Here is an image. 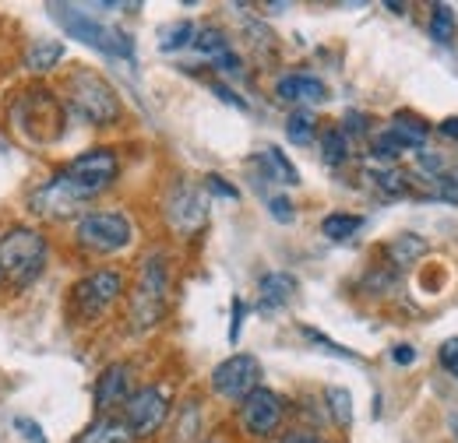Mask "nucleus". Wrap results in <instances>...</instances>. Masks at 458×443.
<instances>
[{"label":"nucleus","instance_id":"obj_1","mask_svg":"<svg viewBox=\"0 0 458 443\" xmlns=\"http://www.w3.org/2000/svg\"><path fill=\"white\" fill-rule=\"evenodd\" d=\"M120 172V159L110 148H92L85 155H78L71 166H64L57 176H50L36 194H32V208L47 219H71L78 215V208H85L92 197H99L103 190H110Z\"/></svg>","mask_w":458,"mask_h":443},{"label":"nucleus","instance_id":"obj_2","mask_svg":"<svg viewBox=\"0 0 458 443\" xmlns=\"http://www.w3.org/2000/svg\"><path fill=\"white\" fill-rule=\"evenodd\" d=\"M47 254H50V243H47V236L39 229L11 225L0 236V275H4V281L25 288V285H32L36 278L43 275Z\"/></svg>","mask_w":458,"mask_h":443},{"label":"nucleus","instance_id":"obj_3","mask_svg":"<svg viewBox=\"0 0 458 443\" xmlns=\"http://www.w3.org/2000/svg\"><path fill=\"white\" fill-rule=\"evenodd\" d=\"M11 116H14V130L21 138H29L32 145H50L64 130V103H57V96L50 88L21 92Z\"/></svg>","mask_w":458,"mask_h":443},{"label":"nucleus","instance_id":"obj_4","mask_svg":"<svg viewBox=\"0 0 458 443\" xmlns=\"http://www.w3.org/2000/svg\"><path fill=\"white\" fill-rule=\"evenodd\" d=\"M166 257L163 254H152L145 257L138 281H134V292H131V303H127V313H131V324L134 331H152L163 313H166Z\"/></svg>","mask_w":458,"mask_h":443},{"label":"nucleus","instance_id":"obj_5","mask_svg":"<svg viewBox=\"0 0 458 443\" xmlns=\"http://www.w3.org/2000/svg\"><path fill=\"white\" fill-rule=\"evenodd\" d=\"M50 14H57V25L71 39H78V43H85V46H92V50H99V54L106 56H123V60L134 56V39L127 32L89 18L74 4H50Z\"/></svg>","mask_w":458,"mask_h":443},{"label":"nucleus","instance_id":"obj_6","mask_svg":"<svg viewBox=\"0 0 458 443\" xmlns=\"http://www.w3.org/2000/svg\"><path fill=\"white\" fill-rule=\"evenodd\" d=\"M67 106L78 110L89 123L106 127L120 120V99L114 85L96 71H74L67 81Z\"/></svg>","mask_w":458,"mask_h":443},{"label":"nucleus","instance_id":"obj_7","mask_svg":"<svg viewBox=\"0 0 458 443\" xmlns=\"http://www.w3.org/2000/svg\"><path fill=\"white\" fill-rule=\"evenodd\" d=\"M74 239L89 254H116L131 243V222L120 212H85L74 225Z\"/></svg>","mask_w":458,"mask_h":443},{"label":"nucleus","instance_id":"obj_8","mask_svg":"<svg viewBox=\"0 0 458 443\" xmlns=\"http://www.w3.org/2000/svg\"><path fill=\"white\" fill-rule=\"evenodd\" d=\"M120 292H123V275L116 268H99L71 288V306L78 310L81 321H96L120 299Z\"/></svg>","mask_w":458,"mask_h":443},{"label":"nucleus","instance_id":"obj_9","mask_svg":"<svg viewBox=\"0 0 458 443\" xmlns=\"http://www.w3.org/2000/svg\"><path fill=\"white\" fill-rule=\"evenodd\" d=\"M261 388V366L254 355H229L226 363H219L212 370V390L226 401H243L247 394Z\"/></svg>","mask_w":458,"mask_h":443},{"label":"nucleus","instance_id":"obj_10","mask_svg":"<svg viewBox=\"0 0 458 443\" xmlns=\"http://www.w3.org/2000/svg\"><path fill=\"white\" fill-rule=\"evenodd\" d=\"M170 415V394L163 388H141L127 397V412H123V422L131 426V433L141 440V437H152Z\"/></svg>","mask_w":458,"mask_h":443},{"label":"nucleus","instance_id":"obj_11","mask_svg":"<svg viewBox=\"0 0 458 443\" xmlns=\"http://www.w3.org/2000/svg\"><path fill=\"white\" fill-rule=\"evenodd\" d=\"M283 415H286V405L276 390L268 388H258L254 394H247L240 401V422L250 437H272L279 426H283Z\"/></svg>","mask_w":458,"mask_h":443},{"label":"nucleus","instance_id":"obj_12","mask_svg":"<svg viewBox=\"0 0 458 443\" xmlns=\"http://www.w3.org/2000/svg\"><path fill=\"white\" fill-rule=\"evenodd\" d=\"M166 215H170V222L180 229V232H194V229H201V225H205V215H208L201 190H198V187H176L170 197V205H166Z\"/></svg>","mask_w":458,"mask_h":443},{"label":"nucleus","instance_id":"obj_13","mask_svg":"<svg viewBox=\"0 0 458 443\" xmlns=\"http://www.w3.org/2000/svg\"><path fill=\"white\" fill-rule=\"evenodd\" d=\"M92 397H96V408H99V412H110L120 401H127V397H131V366H127V363L106 366V370L99 373V380H96Z\"/></svg>","mask_w":458,"mask_h":443},{"label":"nucleus","instance_id":"obj_14","mask_svg":"<svg viewBox=\"0 0 458 443\" xmlns=\"http://www.w3.org/2000/svg\"><path fill=\"white\" fill-rule=\"evenodd\" d=\"M276 96L286 99V103H310V106H318V103L328 99V88H325V81L314 78V74H286V78L276 85Z\"/></svg>","mask_w":458,"mask_h":443},{"label":"nucleus","instance_id":"obj_15","mask_svg":"<svg viewBox=\"0 0 458 443\" xmlns=\"http://www.w3.org/2000/svg\"><path fill=\"white\" fill-rule=\"evenodd\" d=\"M392 141H395V148H423L427 145V123L420 120V116H412V113H395V120H392V130H385Z\"/></svg>","mask_w":458,"mask_h":443},{"label":"nucleus","instance_id":"obj_16","mask_svg":"<svg viewBox=\"0 0 458 443\" xmlns=\"http://www.w3.org/2000/svg\"><path fill=\"white\" fill-rule=\"evenodd\" d=\"M138 437L131 433V426L123 419H114V415H99L81 437L78 443H134Z\"/></svg>","mask_w":458,"mask_h":443},{"label":"nucleus","instance_id":"obj_17","mask_svg":"<svg viewBox=\"0 0 458 443\" xmlns=\"http://www.w3.org/2000/svg\"><path fill=\"white\" fill-rule=\"evenodd\" d=\"M296 292V281L286 275V272H272V275L261 278V310H283Z\"/></svg>","mask_w":458,"mask_h":443},{"label":"nucleus","instance_id":"obj_18","mask_svg":"<svg viewBox=\"0 0 458 443\" xmlns=\"http://www.w3.org/2000/svg\"><path fill=\"white\" fill-rule=\"evenodd\" d=\"M60 60H64V46H60V43H50V39L32 43V46L25 50V67H29L32 74H50Z\"/></svg>","mask_w":458,"mask_h":443},{"label":"nucleus","instance_id":"obj_19","mask_svg":"<svg viewBox=\"0 0 458 443\" xmlns=\"http://www.w3.org/2000/svg\"><path fill=\"white\" fill-rule=\"evenodd\" d=\"M258 166L265 169V172H268L276 183H289V187H293V183L300 180V172L293 169V163H289V159L279 152V148H276V145H272V148H265V152L258 155Z\"/></svg>","mask_w":458,"mask_h":443},{"label":"nucleus","instance_id":"obj_20","mask_svg":"<svg viewBox=\"0 0 458 443\" xmlns=\"http://www.w3.org/2000/svg\"><path fill=\"white\" fill-rule=\"evenodd\" d=\"M194 39H198L194 21H173L166 29H159V50H166V54H176L183 46H194Z\"/></svg>","mask_w":458,"mask_h":443},{"label":"nucleus","instance_id":"obj_21","mask_svg":"<svg viewBox=\"0 0 458 443\" xmlns=\"http://www.w3.org/2000/svg\"><path fill=\"white\" fill-rule=\"evenodd\" d=\"M321 159L328 166H343L345 159H349V138H345V130L332 127V130L321 134Z\"/></svg>","mask_w":458,"mask_h":443},{"label":"nucleus","instance_id":"obj_22","mask_svg":"<svg viewBox=\"0 0 458 443\" xmlns=\"http://www.w3.org/2000/svg\"><path fill=\"white\" fill-rule=\"evenodd\" d=\"M423 239L420 236H399L392 247H388V257L395 261V268H409V264H416L420 257H423Z\"/></svg>","mask_w":458,"mask_h":443},{"label":"nucleus","instance_id":"obj_23","mask_svg":"<svg viewBox=\"0 0 458 443\" xmlns=\"http://www.w3.org/2000/svg\"><path fill=\"white\" fill-rule=\"evenodd\" d=\"M360 225H363V219H360V215H349V212H335V215H328V219L321 222V232H325L328 239L343 243V239H349L352 232H360Z\"/></svg>","mask_w":458,"mask_h":443},{"label":"nucleus","instance_id":"obj_24","mask_svg":"<svg viewBox=\"0 0 458 443\" xmlns=\"http://www.w3.org/2000/svg\"><path fill=\"white\" fill-rule=\"evenodd\" d=\"M430 36L437 43H452L455 39V11L448 4H434L430 7Z\"/></svg>","mask_w":458,"mask_h":443},{"label":"nucleus","instance_id":"obj_25","mask_svg":"<svg viewBox=\"0 0 458 443\" xmlns=\"http://www.w3.org/2000/svg\"><path fill=\"white\" fill-rule=\"evenodd\" d=\"M314 116L310 113H303V110H296V113H289V120H286V138L293 141V145H310L314 141Z\"/></svg>","mask_w":458,"mask_h":443},{"label":"nucleus","instance_id":"obj_26","mask_svg":"<svg viewBox=\"0 0 458 443\" xmlns=\"http://www.w3.org/2000/svg\"><path fill=\"white\" fill-rule=\"evenodd\" d=\"M325 397H328L332 419H335L339 426H349V422H352V394H349L345 388H328L325 390Z\"/></svg>","mask_w":458,"mask_h":443},{"label":"nucleus","instance_id":"obj_27","mask_svg":"<svg viewBox=\"0 0 458 443\" xmlns=\"http://www.w3.org/2000/svg\"><path fill=\"white\" fill-rule=\"evenodd\" d=\"M194 50H201V54H208V56L226 54L229 50L226 36H223L219 29H201V32H198V39H194Z\"/></svg>","mask_w":458,"mask_h":443},{"label":"nucleus","instance_id":"obj_28","mask_svg":"<svg viewBox=\"0 0 458 443\" xmlns=\"http://www.w3.org/2000/svg\"><path fill=\"white\" fill-rule=\"evenodd\" d=\"M374 183L388 194V197H399L405 194V176H402L399 169H385V172H374Z\"/></svg>","mask_w":458,"mask_h":443},{"label":"nucleus","instance_id":"obj_29","mask_svg":"<svg viewBox=\"0 0 458 443\" xmlns=\"http://www.w3.org/2000/svg\"><path fill=\"white\" fill-rule=\"evenodd\" d=\"M437 197L448 205H458V169H445V176L437 180Z\"/></svg>","mask_w":458,"mask_h":443},{"label":"nucleus","instance_id":"obj_30","mask_svg":"<svg viewBox=\"0 0 458 443\" xmlns=\"http://www.w3.org/2000/svg\"><path fill=\"white\" fill-rule=\"evenodd\" d=\"M303 338H310L314 345H321V348H328V352H335L339 359H356V352L352 348H343V345H335L332 338H325L321 331H314V328H303Z\"/></svg>","mask_w":458,"mask_h":443},{"label":"nucleus","instance_id":"obj_31","mask_svg":"<svg viewBox=\"0 0 458 443\" xmlns=\"http://www.w3.org/2000/svg\"><path fill=\"white\" fill-rule=\"evenodd\" d=\"M370 155H374V159H381V163H395V159H399V148H395V141H392L388 134H381V138L374 141Z\"/></svg>","mask_w":458,"mask_h":443},{"label":"nucleus","instance_id":"obj_32","mask_svg":"<svg viewBox=\"0 0 458 443\" xmlns=\"http://www.w3.org/2000/svg\"><path fill=\"white\" fill-rule=\"evenodd\" d=\"M441 366H445L452 377H458V338H448V341L441 345Z\"/></svg>","mask_w":458,"mask_h":443},{"label":"nucleus","instance_id":"obj_33","mask_svg":"<svg viewBox=\"0 0 458 443\" xmlns=\"http://www.w3.org/2000/svg\"><path fill=\"white\" fill-rule=\"evenodd\" d=\"M205 187H208V194H219V197H229V201H236V197H240V194H236V187H229L226 180H223V176H216V172L205 180Z\"/></svg>","mask_w":458,"mask_h":443},{"label":"nucleus","instance_id":"obj_34","mask_svg":"<svg viewBox=\"0 0 458 443\" xmlns=\"http://www.w3.org/2000/svg\"><path fill=\"white\" fill-rule=\"evenodd\" d=\"M268 208H272V215L279 222H293V205H289V197H272Z\"/></svg>","mask_w":458,"mask_h":443},{"label":"nucleus","instance_id":"obj_35","mask_svg":"<svg viewBox=\"0 0 458 443\" xmlns=\"http://www.w3.org/2000/svg\"><path fill=\"white\" fill-rule=\"evenodd\" d=\"M240 328H243V299H233V324H229V341L240 338Z\"/></svg>","mask_w":458,"mask_h":443},{"label":"nucleus","instance_id":"obj_36","mask_svg":"<svg viewBox=\"0 0 458 443\" xmlns=\"http://www.w3.org/2000/svg\"><path fill=\"white\" fill-rule=\"evenodd\" d=\"M420 169L430 172V176H434V172L445 176V159H441V155H420Z\"/></svg>","mask_w":458,"mask_h":443},{"label":"nucleus","instance_id":"obj_37","mask_svg":"<svg viewBox=\"0 0 458 443\" xmlns=\"http://www.w3.org/2000/svg\"><path fill=\"white\" fill-rule=\"evenodd\" d=\"M392 359H395L399 366H409V363L416 359V348H412V345H395V348H392Z\"/></svg>","mask_w":458,"mask_h":443},{"label":"nucleus","instance_id":"obj_38","mask_svg":"<svg viewBox=\"0 0 458 443\" xmlns=\"http://www.w3.org/2000/svg\"><path fill=\"white\" fill-rule=\"evenodd\" d=\"M212 92H216V96H223L229 106H236V110H247V103H243V99H240L236 92H229L226 85H212Z\"/></svg>","mask_w":458,"mask_h":443},{"label":"nucleus","instance_id":"obj_39","mask_svg":"<svg viewBox=\"0 0 458 443\" xmlns=\"http://www.w3.org/2000/svg\"><path fill=\"white\" fill-rule=\"evenodd\" d=\"M14 426H18L21 433H29V437H32V443H47V437H43V430H39L36 422H29V419H18Z\"/></svg>","mask_w":458,"mask_h":443},{"label":"nucleus","instance_id":"obj_40","mask_svg":"<svg viewBox=\"0 0 458 443\" xmlns=\"http://www.w3.org/2000/svg\"><path fill=\"white\" fill-rule=\"evenodd\" d=\"M216 67H219V71H229V74H236V71H240V60L226 50V54L216 56Z\"/></svg>","mask_w":458,"mask_h":443},{"label":"nucleus","instance_id":"obj_41","mask_svg":"<svg viewBox=\"0 0 458 443\" xmlns=\"http://www.w3.org/2000/svg\"><path fill=\"white\" fill-rule=\"evenodd\" d=\"M448 141H458V116H448V120H441V127H437Z\"/></svg>","mask_w":458,"mask_h":443},{"label":"nucleus","instance_id":"obj_42","mask_svg":"<svg viewBox=\"0 0 458 443\" xmlns=\"http://www.w3.org/2000/svg\"><path fill=\"white\" fill-rule=\"evenodd\" d=\"M283 443H321V440H318L314 433H289V437Z\"/></svg>","mask_w":458,"mask_h":443},{"label":"nucleus","instance_id":"obj_43","mask_svg":"<svg viewBox=\"0 0 458 443\" xmlns=\"http://www.w3.org/2000/svg\"><path fill=\"white\" fill-rule=\"evenodd\" d=\"M0 285H4V275H0Z\"/></svg>","mask_w":458,"mask_h":443},{"label":"nucleus","instance_id":"obj_44","mask_svg":"<svg viewBox=\"0 0 458 443\" xmlns=\"http://www.w3.org/2000/svg\"><path fill=\"white\" fill-rule=\"evenodd\" d=\"M208 443H216V440H208Z\"/></svg>","mask_w":458,"mask_h":443}]
</instances>
